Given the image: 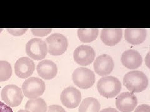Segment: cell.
Segmentation results:
<instances>
[{
  "label": "cell",
  "instance_id": "1",
  "mask_svg": "<svg viewBox=\"0 0 150 112\" xmlns=\"http://www.w3.org/2000/svg\"><path fill=\"white\" fill-rule=\"evenodd\" d=\"M123 84L132 93H139L146 89L148 79L143 72L133 71L125 74L123 77Z\"/></svg>",
  "mask_w": 150,
  "mask_h": 112
},
{
  "label": "cell",
  "instance_id": "2",
  "mask_svg": "<svg viewBox=\"0 0 150 112\" xmlns=\"http://www.w3.org/2000/svg\"><path fill=\"white\" fill-rule=\"evenodd\" d=\"M100 94L106 99H113L121 90V83L118 78L113 76L102 77L97 83Z\"/></svg>",
  "mask_w": 150,
  "mask_h": 112
},
{
  "label": "cell",
  "instance_id": "3",
  "mask_svg": "<svg viewBox=\"0 0 150 112\" xmlns=\"http://www.w3.org/2000/svg\"><path fill=\"white\" fill-rule=\"evenodd\" d=\"M46 89L43 80L38 77H30L23 82L22 91L25 96L30 99H35L43 94Z\"/></svg>",
  "mask_w": 150,
  "mask_h": 112
},
{
  "label": "cell",
  "instance_id": "4",
  "mask_svg": "<svg viewBox=\"0 0 150 112\" xmlns=\"http://www.w3.org/2000/svg\"><path fill=\"white\" fill-rule=\"evenodd\" d=\"M72 78L74 83L82 89H88L95 82V75L91 70L79 67L73 72Z\"/></svg>",
  "mask_w": 150,
  "mask_h": 112
},
{
  "label": "cell",
  "instance_id": "5",
  "mask_svg": "<svg viewBox=\"0 0 150 112\" xmlns=\"http://www.w3.org/2000/svg\"><path fill=\"white\" fill-rule=\"evenodd\" d=\"M48 51L52 55H60L67 51L68 46L67 38L59 33H54L46 38Z\"/></svg>",
  "mask_w": 150,
  "mask_h": 112
},
{
  "label": "cell",
  "instance_id": "6",
  "mask_svg": "<svg viewBox=\"0 0 150 112\" xmlns=\"http://www.w3.org/2000/svg\"><path fill=\"white\" fill-rule=\"evenodd\" d=\"M1 99L10 107L20 105L23 101V95L21 88L17 85L11 84L3 87L1 93Z\"/></svg>",
  "mask_w": 150,
  "mask_h": 112
},
{
  "label": "cell",
  "instance_id": "7",
  "mask_svg": "<svg viewBox=\"0 0 150 112\" xmlns=\"http://www.w3.org/2000/svg\"><path fill=\"white\" fill-rule=\"evenodd\" d=\"M26 52L29 57L35 60L43 59L48 53V46L43 39L34 38L28 42Z\"/></svg>",
  "mask_w": 150,
  "mask_h": 112
},
{
  "label": "cell",
  "instance_id": "8",
  "mask_svg": "<svg viewBox=\"0 0 150 112\" xmlns=\"http://www.w3.org/2000/svg\"><path fill=\"white\" fill-rule=\"evenodd\" d=\"M95 55V51L92 47L87 45H81L74 50L73 58L78 64L81 66H86L94 61Z\"/></svg>",
  "mask_w": 150,
  "mask_h": 112
},
{
  "label": "cell",
  "instance_id": "9",
  "mask_svg": "<svg viewBox=\"0 0 150 112\" xmlns=\"http://www.w3.org/2000/svg\"><path fill=\"white\" fill-rule=\"evenodd\" d=\"M81 93L77 88L69 87L64 88L61 94V102L68 108L73 109L80 104Z\"/></svg>",
  "mask_w": 150,
  "mask_h": 112
},
{
  "label": "cell",
  "instance_id": "10",
  "mask_svg": "<svg viewBox=\"0 0 150 112\" xmlns=\"http://www.w3.org/2000/svg\"><path fill=\"white\" fill-rule=\"evenodd\" d=\"M137 105V98L132 92H123L116 99V108L121 112H131Z\"/></svg>",
  "mask_w": 150,
  "mask_h": 112
},
{
  "label": "cell",
  "instance_id": "11",
  "mask_svg": "<svg viewBox=\"0 0 150 112\" xmlns=\"http://www.w3.org/2000/svg\"><path fill=\"white\" fill-rule=\"evenodd\" d=\"M114 67L113 59L108 54H102L98 56L93 65L95 72L100 76H106L110 74Z\"/></svg>",
  "mask_w": 150,
  "mask_h": 112
},
{
  "label": "cell",
  "instance_id": "12",
  "mask_svg": "<svg viewBox=\"0 0 150 112\" xmlns=\"http://www.w3.org/2000/svg\"><path fill=\"white\" fill-rule=\"evenodd\" d=\"M35 69V62L28 57H21L17 60L15 64V74L21 78L30 77L33 74Z\"/></svg>",
  "mask_w": 150,
  "mask_h": 112
},
{
  "label": "cell",
  "instance_id": "13",
  "mask_svg": "<svg viewBox=\"0 0 150 112\" xmlns=\"http://www.w3.org/2000/svg\"><path fill=\"white\" fill-rule=\"evenodd\" d=\"M121 63L129 69H136L142 64L143 59L137 50L129 49L125 51L121 55Z\"/></svg>",
  "mask_w": 150,
  "mask_h": 112
},
{
  "label": "cell",
  "instance_id": "14",
  "mask_svg": "<svg viewBox=\"0 0 150 112\" xmlns=\"http://www.w3.org/2000/svg\"><path fill=\"white\" fill-rule=\"evenodd\" d=\"M36 70L40 77L45 80H51L54 78L58 72L56 64L52 60L48 59L41 61L38 64Z\"/></svg>",
  "mask_w": 150,
  "mask_h": 112
},
{
  "label": "cell",
  "instance_id": "15",
  "mask_svg": "<svg viewBox=\"0 0 150 112\" xmlns=\"http://www.w3.org/2000/svg\"><path fill=\"white\" fill-rule=\"evenodd\" d=\"M123 37V30L120 28H104L101 31V39L105 45L114 46L118 44Z\"/></svg>",
  "mask_w": 150,
  "mask_h": 112
},
{
  "label": "cell",
  "instance_id": "16",
  "mask_svg": "<svg viewBox=\"0 0 150 112\" xmlns=\"http://www.w3.org/2000/svg\"><path fill=\"white\" fill-rule=\"evenodd\" d=\"M147 30L144 28H127L125 31V39L132 45L142 44L146 40Z\"/></svg>",
  "mask_w": 150,
  "mask_h": 112
},
{
  "label": "cell",
  "instance_id": "17",
  "mask_svg": "<svg viewBox=\"0 0 150 112\" xmlns=\"http://www.w3.org/2000/svg\"><path fill=\"white\" fill-rule=\"evenodd\" d=\"M99 34L97 28H79L78 29V37L83 43H89L95 41Z\"/></svg>",
  "mask_w": 150,
  "mask_h": 112
},
{
  "label": "cell",
  "instance_id": "18",
  "mask_svg": "<svg viewBox=\"0 0 150 112\" xmlns=\"http://www.w3.org/2000/svg\"><path fill=\"white\" fill-rule=\"evenodd\" d=\"M101 105L96 99L88 97L84 99L79 107V112H99Z\"/></svg>",
  "mask_w": 150,
  "mask_h": 112
},
{
  "label": "cell",
  "instance_id": "19",
  "mask_svg": "<svg viewBox=\"0 0 150 112\" xmlns=\"http://www.w3.org/2000/svg\"><path fill=\"white\" fill-rule=\"evenodd\" d=\"M25 108L30 112H46L48 106L43 99L37 98L28 100L25 105Z\"/></svg>",
  "mask_w": 150,
  "mask_h": 112
},
{
  "label": "cell",
  "instance_id": "20",
  "mask_svg": "<svg viewBox=\"0 0 150 112\" xmlns=\"http://www.w3.org/2000/svg\"><path fill=\"white\" fill-rule=\"evenodd\" d=\"M12 76L11 65L5 60L0 61V82L9 80Z\"/></svg>",
  "mask_w": 150,
  "mask_h": 112
},
{
  "label": "cell",
  "instance_id": "21",
  "mask_svg": "<svg viewBox=\"0 0 150 112\" xmlns=\"http://www.w3.org/2000/svg\"><path fill=\"white\" fill-rule=\"evenodd\" d=\"M52 31L51 29H36L33 28L31 29L32 34L36 37H44L49 34Z\"/></svg>",
  "mask_w": 150,
  "mask_h": 112
},
{
  "label": "cell",
  "instance_id": "22",
  "mask_svg": "<svg viewBox=\"0 0 150 112\" xmlns=\"http://www.w3.org/2000/svg\"><path fill=\"white\" fill-rule=\"evenodd\" d=\"M8 32L15 36H20L25 34L28 31L27 28H15V29H7Z\"/></svg>",
  "mask_w": 150,
  "mask_h": 112
},
{
  "label": "cell",
  "instance_id": "23",
  "mask_svg": "<svg viewBox=\"0 0 150 112\" xmlns=\"http://www.w3.org/2000/svg\"><path fill=\"white\" fill-rule=\"evenodd\" d=\"M46 112H66L65 110L59 105H52L48 106V111Z\"/></svg>",
  "mask_w": 150,
  "mask_h": 112
},
{
  "label": "cell",
  "instance_id": "24",
  "mask_svg": "<svg viewBox=\"0 0 150 112\" xmlns=\"http://www.w3.org/2000/svg\"><path fill=\"white\" fill-rule=\"evenodd\" d=\"M134 112H150V106L148 105H140L135 109Z\"/></svg>",
  "mask_w": 150,
  "mask_h": 112
},
{
  "label": "cell",
  "instance_id": "25",
  "mask_svg": "<svg viewBox=\"0 0 150 112\" xmlns=\"http://www.w3.org/2000/svg\"><path fill=\"white\" fill-rule=\"evenodd\" d=\"M0 112H13L10 106L3 102H0Z\"/></svg>",
  "mask_w": 150,
  "mask_h": 112
},
{
  "label": "cell",
  "instance_id": "26",
  "mask_svg": "<svg viewBox=\"0 0 150 112\" xmlns=\"http://www.w3.org/2000/svg\"><path fill=\"white\" fill-rule=\"evenodd\" d=\"M99 112H119V111L114 108H107L103 109Z\"/></svg>",
  "mask_w": 150,
  "mask_h": 112
},
{
  "label": "cell",
  "instance_id": "27",
  "mask_svg": "<svg viewBox=\"0 0 150 112\" xmlns=\"http://www.w3.org/2000/svg\"><path fill=\"white\" fill-rule=\"evenodd\" d=\"M144 60H145V63H146V65H147V67L149 69L150 68L149 67H150L149 66V52H148V54L146 56V57H145Z\"/></svg>",
  "mask_w": 150,
  "mask_h": 112
},
{
  "label": "cell",
  "instance_id": "28",
  "mask_svg": "<svg viewBox=\"0 0 150 112\" xmlns=\"http://www.w3.org/2000/svg\"><path fill=\"white\" fill-rule=\"evenodd\" d=\"M18 112H30V111H28V110H20L18 111Z\"/></svg>",
  "mask_w": 150,
  "mask_h": 112
},
{
  "label": "cell",
  "instance_id": "29",
  "mask_svg": "<svg viewBox=\"0 0 150 112\" xmlns=\"http://www.w3.org/2000/svg\"><path fill=\"white\" fill-rule=\"evenodd\" d=\"M3 29H2V28H1V29H0V33H1V32L3 31Z\"/></svg>",
  "mask_w": 150,
  "mask_h": 112
}]
</instances>
